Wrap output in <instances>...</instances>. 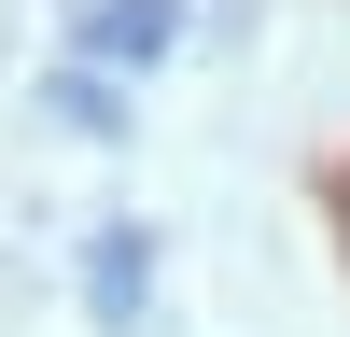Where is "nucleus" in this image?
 <instances>
[{
    "instance_id": "nucleus-1",
    "label": "nucleus",
    "mask_w": 350,
    "mask_h": 337,
    "mask_svg": "<svg viewBox=\"0 0 350 337\" xmlns=\"http://www.w3.org/2000/svg\"><path fill=\"white\" fill-rule=\"evenodd\" d=\"M140 295H154V225H98V253H84V309H98V323H140Z\"/></svg>"
},
{
    "instance_id": "nucleus-2",
    "label": "nucleus",
    "mask_w": 350,
    "mask_h": 337,
    "mask_svg": "<svg viewBox=\"0 0 350 337\" xmlns=\"http://www.w3.org/2000/svg\"><path fill=\"white\" fill-rule=\"evenodd\" d=\"M168 28H183V0H98L84 14V56H168Z\"/></svg>"
},
{
    "instance_id": "nucleus-3",
    "label": "nucleus",
    "mask_w": 350,
    "mask_h": 337,
    "mask_svg": "<svg viewBox=\"0 0 350 337\" xmlns=\"http://www.w3.org/2000/svg\"><path fill=\"white\" fill-rule=\"evenodd\" d=\"M42 112H56V127H84V140H112V127H126V99H112L98 71H56V84H42Z\"/></svg>"
},
{
    "instance_id": "nucleus-4",
    "label": "nucleus",
    "mask_w": 350,
    "mask_h": 337,
    "mask_svg": "<svg viewBox=\"0 0 350 337\" xmlns=\"http://www.w3.org/2000/svg\"><path fill=\"white\" fill-rule=\"evenodd\" d=\"M336 239H350V183H336Z\"/></svg>"
}]
</instances>
